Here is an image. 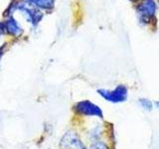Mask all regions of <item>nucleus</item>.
I'll return each instance as SVG.
<instances>
[{
    "label": "nucleus",
    "mask_w": 159,
    "mask_h": 149,
    "mask_svg": "<svg viewBox=\"0 0 159 149\" xmlns=\"http://www.w3.org/2000/svg\"><path fill=\"white\" fill-rule=\"evenodd\" d=\"M17 10L19 12L22 13L25 20H26L29 24H31L33 27L38 26L39 23L41 22V20L43 19V13L41 10L31 6V5H29L25 1L18 2Z\"/></svg>",
    "instance_id": "obj_1"
},
{
    "label": "nucleus",
    "mask_w": 159,
    "mask_h": 149,
    "mask_svg": "<svg viewBox=\"0 0 159 149\" xmlns=\"http://www.w3.org/2000/svg\"><path fill=\"white\" fill-rule=\"evenodd\" d=\"M98 93L106 101L112 103L123 102L127 98V88L125 86H122V84H119V86H117L116 88L111 89V91H107V89H103V88L98 89Z\"/></svg>",
    "instance_id": "obj_2"
},
{
    "label": "nucleus",
    "mask_w": 159,
    "mask_h": 149,
    "mask_svg": "<svg viewBox=\"0 0 159 149\" xmlns=\"http://www.w3.org/2000/svg\"><path fill=\"white\" fill-rule=\"evenodd\" d=\"M0 32L2 34H7L10 36L18 38L24 33V30L16 19L13 16L6 17L4 21L0 22Z\"/></svg>",
    "instance_id": "obj_3"
},
{
    "label": "nucleus",
    "mask_w": 159,
    "mask_h": 149,
    "mask_svg": "<svg viewBox=\"0 0 159 149\" xmlns=\"http://www.w3.org/2000/svg\"><path fill=\"white\" fill-rule=\"evenodd\" d=\"M74 109L77 113L84 116H98L102 117V111L99 106L89 101H81L74 106Z\"/></svg>",
    "instance_id": "obj_4"
},
{
    "label": "nucleus",
    "mask_w": 159,
    "mask_h": 149,
    "mask_svg": "<svg viewBox=\"0 0 159 149\" xmlns=\"http://www.w3.org/2000/svg\"><path fill=\"white\" fill-rule=\"evenodd\" d=\"M156 12V3L153 0H144L137 8V14L140 21L143 23H149L151 19H154Z\"/></svg>",
    "instance_id": "obj_5"
},
{
    "label": "nucleus",
    "mask_w": 159,
    "mask_h": 149,
    "mask_svg": "<svg viewBox=\"0 0 159 149\" xmlns=\"http://www.w3.org/2000/svg\"><path fill=\"white\" fill-rule=\"evenodd\" d=\"M60 146L62 149H86L79 135L74 131H68L61 139Z\"/></svg>",
    "instance_id": "obj_6"
},
{
    "label": "nucleus",
    "mask_w": 159,
    "mask_h": 149,
    "mask_svg": "<svg viewBox=\"0 0 159 149\" xmlns=\"http://www.w3.org/2000/svg\"><path fill=\"white\" fill-rule=\"evenodd\" d=\"M25 2H27L29 5L37 8L39 10H52L55 7V3L56 0H25Z\"/></svg>",
    "instance_id": "obj_7"
},
{
    "label": "nucleus",
    "mask_w": 159,
    "mask_h": 149,
    "mask_svg": "<svg viewBox=\"0 0 159 149\" xmlns=\"http://www.w3.org/2000/svg\"><path fill=\"white\" fill-rule=\"evenodd\" d=\"M139 104H140V106L143 109H145L147 111H152V108H153V102L147 98H140L139 99Z\"/></svg>",
    "instance_id": "obj_8"
},
{
    "label": "nucleus",
    "mask_w": 159,
    "mask_h": 149,
    "mask_svg": "<svg viewBox=\"0 0 159 149\" xmlns=\"http://www.w3.org/2000/svg\"><path fill=\"white\" fill-rule=\"evenodd\" d=\"M89 149H109V148H108V146L104 142H102V141H96V142H93L92 144L91 148H89Z\"/></svg>",
    "instance_id": "obj_9"
},
{
    "label": "nucleus",
    "mask_w": 159,
    "mask_h": 149,
    "mask_svg": "<svg viewBox=\"0 0 159 149\" xmlns=\"http://www.w3.org/2000/svg\"><path fill=\"white\" fill-rule=\"evenodd\" d=\"M154 104H155V106H156L157 108H159V101H158V102H155V103H154Z\"/></svg>",
    "instance_id": "obj_10"
},
{
    "label": "nucleus",
    "mask_w": 159,
    "mask_h": 149,
    "mask_svg": "<svg viewBox=\"0 0 159 149\" xmlns=\"http://www.w3.org/2000/svg\"><path fill=\"white\" fill-rule=\"evenodd\" d=\"M1 37H2V33L0 32V40H1Z\"/></svg>",
    "instance_id": "obj_11"
}]
</instances>
